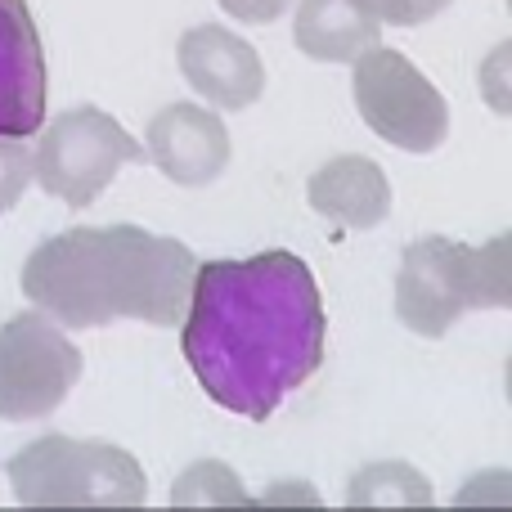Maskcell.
Listing matches in <instances>:
<instances>
[{
  "mask_svg": "<svg viewBox=\"0 0 512 512\" xmlns=\"http://www.w3.org/2000/svg\"><path fill=\"white\" fill-rule=\"evenodd\" d=\"M180 351L198 387L230 414L270 418L324 364V301L301 256L198 261L180 319Z\"/></svg>",
  "mask_w": 512,
  "mask_h": 512,
  "instance_id": "1",
  "label": "cell"
},
{
  "mask_svg": "<svg viewBox=\"0 0 512 512\" xmlns=\"http://www.w3.org/2000/svg\"><path fill=\"white\" fill-rule=\"evenodd\" d=\"M198 256L180 239L140 225H77L27 256L23 297L63 328H104L113 319H144L176 328L189 306Z\"/></svg>",
  "mask_w": 512,
  "mask_h": 512,
  "instance_id": "2",
  "label": "cell"
},
{
  "mask_svg": "<svg viewBox=\"0 0 512 512\" xmlns=\"http://www.w3.org/2000/svg\"><path fill=\"white\" fill-rule=\"evenodd\" d=\"M495 306H512L504 234L486 248H468V243L427 234V239L409 243L405 256H400L396 315L418 337H445L459 324V315Z\"/></svg>",
  "mask_w": 512,
  "mask_h": 512,
  "instance_id": "3",
  "label": "cell"
},
{
  "mask_svg": "<svg viewBox=\"0 0 512 512\" xmlns=\"http://www.w3.org/2000/svg\"><path fill=\"white\" fill-rule=\"evenodd\" d=\"M5 472L23 508H140L149 495L140 463L126 450L59 432L23 445Z\"/></svg>",
  "mask_w": 512,
  "mask_h": 512,
  "instance_id": "4",
  "label": "cell"
},
{
  "mask_svg": "<svg viewBox=\"0 0 512 512\" xmlns=\"http://www.w3.org/2000/svg\"><path fill=\"white\" fill-rule=\"evenodd\" d=\"M149 153L135 144L131 131L113 122L108 113L81 104L59 113L45 126L41 144L32 149V176L45 194H54L68 207H90L126 162H144Z\"/></svg>",
  "mask_w": 512,
  "mask_h": 512,
  "instance_id": "5",
  "label": "cell"
},
{
  "mask_svg": "<svg viewBox=\"0 0 512 512\" xmlns=\"http://www.w3.org/2000/svg\"><path fill=\"white\" fill-rule=\"evenodd\" d=\"M355 108H360L364 126L378 140L396 144L405 153H432L450 135V108H445L441 90L396 50H369L355 59Z\"/></svg>",
  "mask_w": 512,
  "mask_h": 512,
  "instance_id": "6",
  "label": "cell"
},
{
  "mask_svg": "<svg viewBox=\"0 0 512 512\" xmlns=\"http://www.w3.org/2000/svg\"><path fill=\"white\" fill-rule=\"evenodd\" d=\"M77 382L81 351L68 342L63 324L27 310L0 328V418L32 423L54 414Z\"/></svg>",
  "mask_w": 512,
  "mask_h": 512,
  "instance_id": "7",
  "label": "cell"
},
{
  "mask_svg": "<svg viewBox=\"0 0 512 512\" xmlns=\"http://www.w3.org/2000/svg\"><path fill=\"white\" fill-rule=\"evenodd\" d=\"M45 50L27 0H0V135H36L45 126Z\"/></svg>",
  "mask_w": 512,
  "mask_h": 512,
  "instance_id": "8",
  "label": "cell"
},
{
  "mask_svg": "<svg viewBox=\"0 0 512 512\" xmlns=\"http://www.w3.org/2000/svg\"><path fill=\"white\" fill-rule=\"evenodd\" d=\"M176 59H180V72H185L189 86L212 108H225V113H239V108L256 104L265 90L261 54H256L243 36L225 32V27H216V23H203L180 36Z\"/></svg>",
  "mask_w": 512,
  "mask_h": 512,
  "instance_id": "9",
  "label": "cell"
},
{
  "mask_svg": "<svg viewBox=\"0 0 512 512\" xmlns=\"http://www.w3.org/2000/svg\"><path fill=\"white\" fill-rule=\"evenodd\" d=\"M149 153L167 180L185 189H203L230 162V131L212 108L171 104L149 122Z\"/></svg>",
  "mask_w": 512,
  "mask_h": 512,
  "instance_id": "10",
  "label": "cell"
},
{
  "mask_svg": "<svg viewBox=\"0 0 512 512\" xmlns=\"http://www.w3.org/2000/svg\"><path fill=\"white\" fill-rule=\"evenodd\" d=\"M306 198L324 221L342 230H378L391 212L387 171L360 153H342L328 167H319L306 185Z\"/></svg>",
  "mask_w": 512,
  "mask_h": 512,
  "instance_id": "11",
  "label": "cell"
},
{
  "mask_svg": "<svg viewBox=\"0 0 512 512\" xmlns=\"http://www.w3.org/2000/svg\"><path fill=\"white\" fill-rule=\"evenodd\" d=\"M382 23L360 0H301L292 41L319 63H355L369 45H378Z\"/></svg>",
  "mask_w": 512,
  "mask_h": 512,
  "instance_id": "12",
  "label": "cell"
},
{
  "mask_svg": "<svg viewBox=\"0 0 512 512\" xmlns=\"http://www.w3.org/2000/svg\"><path fill=\"white\" fill-rule=\"evenodd\" d=\"M351 508H432V486L409 463H373L360 468L346 490Z\"/></svg>",
  "mask_w": 512,
  "mask_h": 512,
  "instance_id": "13",
  "label": "cell"
},
{
  "mask_svg": "<svg viewBox=\"0 0 512 512\" xmlns=\"http://www.w3.org/2000/svg\"><path fill=\"white\" fill-rule=\"evenodd\" d=\"M171 508H252V495L234 477V468L207 459L180 472L176 490H171Z\"/></svg>",
  "mask_w": 512,
  "mask_h": 512,
  "instance_id": "14",
  "label": "cell"
},
{
  "mask_svg": "<svg viewBox=\"0 0 512 512\" xmlns=\"http://www.w3.org/2000/svg\"><path fill=\"white\" fill-rule=\"evenodd\" d=\"M32 185V149L27 135H0V216Z\"/></svg>",
  "mask_w": 512,
  "mask_h": 512,
  "instance_id": "15",
  "label": "cell"
},
{
  "mask_svg": "<svg viewBox=\"0 0 512 512\" xmlns=\"http://www.w3.org/2000/svg\"><path fill=\"white\" fill-rule=\"evenodd\" d=\"M382 27H418L427 18H436L450 0H360Z\"/></svg>",
  "mask_w": 512,
  "mask_h": 512,
  "instance_id": "16",
  "label": "cell"
},
{
  "mask_svg": "<svg viewBox=\"0 0 512 512\" xmlns=\"http://www.w3.org/2000/svg\"><path fill=\"white\" fill-rule=\"evenodd\" d=\"M225 14L239 18V23H274L292 0H221Z\"/></svg>",
  "mask_w": 512,
  "mask_h": 512,
  "instance_id": "17",
  "label": "cell"
},
{
  "mask_svg": "<svg viewBox=\"0 0 512 512\" xmlns=\"http://www.w3.org/2000/svg\"><path fill=\"white\" fill-rule=\"evenodd\" d=\"M279 499H301V504L319 508V495L306 486H279V490H270V495H261V504H279Z\"/></svg>",
  "mask_w": 512,
  "mask_h": 512,
  "instance_id": "18",
  "label": "cell"
}]
</instances>
